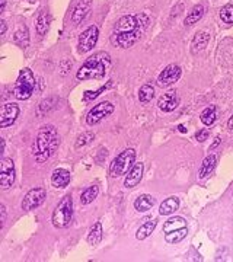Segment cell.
Wrapping results in <instances>:
<instances>
[{
	"mask_svg": "<svg viewBox=\"0 0 233 262\" xmlns=\"http://www.w3.org/2000/svg\"><path fill=\"white\" fill-rule=\"evenodd\" d=\"M149 25V18L141 13L137 16H123L114 28V44L128 48L140 38Z\"/></svg>",
	"mask_w": 233,
	"mask_h": 262,
	"instance_id": "1",
	"label": "cell"
},
{
	"mask_svg": "<svg viewBox=\"0 0 233 262\" xmlns=\"http://www.w3.org/2000/svg\"><path fill=\"white\" fill-rule=\"evenodd\" d=\"M57 147H59L57 130L53 126H44L38 131L37 138L32 144V156L38 163H43L48 157L53 156Z\"/></svg>",
	"mask_w": 233,
	"mask_h": 262,
	"instance_id": "2",
	"label": "cell"
},
{
	"mask_svg": "<svg viewBox=\"0 0 233 262\" xmlns=\"http://www.w3.org/2000/svg\"><path fill=\"white\" fill-rule=\"evenodd\" d=\"M109 66V55L105 52H99L88 59L85 64L77 70L76 77L79 80H88V79H101L106 73V69Z\"/></svg>",
	"mask_w": 233,
	"mask_h": 262,
	"instance_id": "3",
	"label": "cell"
},
{
	"mask_svg": "<svg viewBox=\"0 0 233 262\" xmlns=\"http://www.w3.org/2000/svg\"><path fill=\"white\" fill-rule=\"evenodd\" d=\"M134 160H136V150L134 149H126L112 160V163L109 166V175L112 178L127 175L131 168L134 166Z\"/></svg>",
	"mask_w": 233,
	"mask_h": 262,
	"instance_id": "4",
	"label": "cell"
},
{
	"mask_svg": "<svg viewBox=\"0 0 233 262\" xmlns=\"http://www.w3.org/2000/svg\"><path fill=\"white\" fill-rule=\"evenodd\" d=\"M72 216H73V199H72V195H66L57 204L51 221L57 229H63L70 224Z\"/></svg>",
	"mask_w": 233,
	"mask_h": 262,
	"instance_id": "5",
	"label": "cell"
},
{
	"mask_svg": "<svg viewBox=\"0 0 233 262\" xmlns=\"http://www.w3.org/2000/svg\"><path fill=\"white\" fill-rule=\"evenodd\" d=\"M35 91V77L30 69H23L19 73V77L13 88L15 98L19 101H26L31 98V95Z\"/></svg>",
	"mask_w": 233,
	"mask_h": 262,
	"instance_id": "6",
	"label": "cell"
},
{
	"mask_svg": "<svg viewBox=\"0 0 233 262\" xmlns=\"http://www.w3.org/2000/svg\"><path fill=\"white\" fill-rule=\"evenodd\" d=\"M114 112V105L111 102H101V104L95 105L86 115V123L88 126H95L99 121H102L105 117L111 115Z\"/></svg>",
	"mask_w": 233,
	"mask_h": 262,
	"instance_id": "7",
	"label": "cell"
},
{
	"mask_svg": "<svg viewBox=\"0 0 233 262\" xmlns=\"http://www.w3.org/2000/svg\"><path fill=\"white\" fill-rule=\"evenodd\" d=\"M98 26L92 25L89 26L86 31H83L79 37V51L80 52H88L91 51L94 47H95L96 41H98Z\"/></svg>",
	"mask_w": 233,
	"mask_h": 262,
	"instance_id": "8",
	"label": "cell"
},
{
	"mask_svg": "<svg viewBox=\"0 0 233 262\" xmlns=\"http://www.w3.org/2000/svg\"><path fill=\"white\" fill-rule=\"evenodd\" d=\"M45 195H47V192H45V189L44 188L31 189V191L25 195L23 201H22V209L25 210V211H30V210L40 207L44 202V199H45Z\"/></svg>",
	"mask_w": 233,
	"mask_h": 262,
	"instance_id": "9",
	"label": "cell"
},
{
	"mask_svg": "<svg viewBox=\"0 0 233 262\" xmlns=\"http://www.w3.org/2000/svg\"><path fill=\"white\" fill-rule=\"evenodd\" d=\"M0 182H2V188L8 189L11 188L15 182V165L12 159H2V175H0Z\"/></svg>",
	"mask_w": 233,
	"mask_h": 262,
	"instance_id": "10",
	"label": "cell"
},
{
	"mask_svg": "<svg viewBox=\"0 0 233 262\" xmlns=\"http://www.w3.org/2000/svg\"><path fill=\"white\" fill-rule=\"evenodd\" d=\"M181 77V67L177 64H169L168 67H165V70L159 74L158 77V83L159 86H169L175 83Z\"/></svg>",
	"mask_w": 233,
	"mask_h": 262,
	"instance_id": "11",
	"label": "cell"
},
{
	"mask_svg": "<svg viewBox=\"0 0 233 262\" xmlns=\"http://www.w3.org/2000/svg\"><path fill=\"white\" fill-rule=\"evenodd\" d=\"M19 115V108L16 104H5L2 108V128L12 126Z\"/></svg>",
	"mask_w": 233,
	"mask_h": 262,
	"instance_id": "12",
	"label": "cell"
},
{
	"mask_svg": "<svg viewBox=\"0 0 233 262\" xmlns=\"http://www.w3.org/2000/svg\"><path fill=\"white\" fill-rule=\"evenodd\" d=\"M143 163H134V166L127 173L126 181H124V187L126 188H134L136 185L140 184V181L143 178Z\"/></svg>",
	"mask_w": 233,
	"mask_h": 262,
	"instance_id": "13",
	"label": "cell"
},
{
	"mask_svg": "<svg viewBox=\"0 0 233 262\" xmlns=\"http://www.w3.org/2000/svg\"><path fill=\"white\" fill-rule=\"evenodd\" d=\"M178 105H180V96L177 95V92H173V91L165 94L159 99V108L162 111H165V112L173 111Z\"/></svg>",
	"mask_w": 233,
	"mask_h": 262,
	"instance_id": "14",
	"label": "cell"
},
{
	"mask_svg": "<svg viewBox=\"0 0 233 262\" xmlns=\"http://www.w3.org/2000/svg\"><path fill=\"white\" fill-rule=\"evenodd\" d=\"M70 182V172L67 169L57 168L51 175V184L55 188H64Z\"/></svg>",
	"mask_w": 233,
	"mask_h": 262,
	"instance_id": "15",
	"label": "cell"
},
{
	"mask_svg": "<svg viewBox=\"0 0 233 262\" xmlns=\"http://www.w3.org/2000/svg\"><path fill=\"white\" fill-rule=\"evenodd\" d=\"M155 206V198L149 194H143L140 195L136 201H134V209L140 211V213H146L149 210Z\"/></svg>",
	"mask_w": 233,
	"mask_h": 262,
	"instance_id": "16",
	"label": "cell"
},
{
	"mask_svg": "<svg viewBox=\"0 0 233 262\" xmlns=\"http://www.w3.org/2000/svg\"><path fill=\"white\" fill-rule=\"evenodd\" d=\"M216 162H217V159H216L214 155H209V156L206 157L202 160L201 168H200V172H198V178L202 179L206 178V177H209L214 170V168H216Z\"/></svg>",
	"mask_w": 233,
	"mask_h": 262,
	"instance_id": "17",
	"label": "cell"
},
{
	"mask_svg": "<svg viewBox=\"0 0 233 262\" xmlns=\"http://www.w3.org/2000/svg\"><path fill=\"white\" fill-rule=\"evenodd\" d=\"M89 8H91V2L89 0H82L76 6V9L73 12V16H72V19H73L76 25L80 21H83V18H85L86 15H88V12H89Z\"/></svg>",
	"mask_w": 233,
	"mask_h": 262,
	"instance_id": "18",
	"label": "cell"
},
{
	"mask_svg": "<svg viewBox=\"0 0 233 262\" xmlns=\"http://www.w3.org/2000/svg\"><path fill=\"white\" fill-rule=\"evenodd\" d=\"M178 207H180V201H178V198L169 197V198H166L162 204H160L159 213L162 216H168V214H172L173 211H177Z\"/></svg>",
	"mask_w": 233,
	"mask_h": 262,
	"instance_id": "19",
	"label": "cell"
},
{
	"mask_svg": "<svg viewBox=\"0 0 233 262\" xmlns=\"http://www.w3.org/2000/svg\"><path fill=\"white\" fill-rule=\"evenodd\" d=\"M210 40V35L207 34V32H198L195 37H194V40H192V52H198L204 50L206 47H207V42Z\"/></svg>",
	"mask_w": 233,
	"mask_h": 262,
	"instance_id": "20",
	"label": "cell"
},
{
	"mask_svg": "<svg viewBox=\"0 0 233 262\" xmlns=\"http://www.w3.org/2000/svg\"><path fill=\"white\" fill-rule=\"evenodd\" d=\"M200 118H201V123L204 126H212V124H214V121L217 120V108L214 105L207 106L201 112Z\"/></svg>",
	"mask_w": 233,
	"mask_h": 262,
	"instance_id": "21",
	"label": "cell"
},
{
	"mask_svg": "<svg viewBox=\"0 0 233 262\" xmlns=\"http://www.w3.org/2000/svg\"><path fill=\"white\" fill-rule=\"evenodd\" d=\"M156 226H158V220H152V221H148V223H144V224H141L140 227H138L137 230V239L138 241H143V239H146L149 238L153 230L156 229Z\"/></svg>",
	"mask_w": 233,
	"mask_h": 262,
	"instance_id": "22",
	"label": "cell"
},
{
	"mask_svg": "<svg viewBox=\"0 0 233 262\" xmlns=\"http://www.w3.org/2000/svg\"><path fill=\"white\" fill-rule=\"evenodd\" d=\"M184 227H187V221L184 220L182 217H172V219H169V220L165 223L163 231L165 233H169V231L180 230V229H184Z\"/></svg>",
	"mask_w": 233,
	"mask_h": 262,
	"instance_id": "23",
	"label": "cell"
},
{
	"mask_svg": "<svg viewBox=\"0 0 233 262\" xmlns=\"http://www.w3.org/2000/svg\"><path fill=\"white\" fill-rule=\"evenodd\" d=\"M204 15V6L202 5H197L192 8V11L188 13V16L185 18V25H194L195 22H198Z\"/></svg>",
	"mask_w": 233,
	"mask_h": 262,
	"instance_id": "24",
	"label": "cell"
},
{
	"mask_svg": "<svg viewBox=\"0 0 233 262\" xmlns=\"http://www.w3.org/2000/svg\"><path fill=\"white\" fill-rule=\"evenodd\" d=\"M155 98V89L150 84H143L138 91V99L143 104H149Z\"/></svg>",
	"mask_w": 233,
	"mask_h": 262,
	"instance_id": "25",
	"label": "cell"
},
{
	"mask_svg": "<svg viewBox=\"0 0 233 262\" xmlns=\"http://www.w3.org/2000/svg\"><path fill=\"white\" fill-rule=\"evenodd\" d=\"M187 233H188V227H184V229H180V230H173L166 233L165 239H166L168 243H180L181 241H184L187 238Z\"/></svg>",
	"mask_w": 233,
	"mask_h": 262,
	"instance_id": "26",
	"label": "cell"
},
{
	"mask_svg": "<svg viewBox=\"0 0 233 262\" xmlns=\"http://www.w3.org/2000/svg\"><path fill=\"white\" fill-rule=\"evenodd\" d=\"M15 42L22 47V48H26L28 44H30V32H28V28L22 26L21 30H18L16 34H15Z\"/></svg>",
	"mask_w": 233,
	"mask_h": 262,
	"instance_id": "27",
	"label": "cell"
},
{
	"mask_svg": "<svg viewBox=\"0 0 233 262\" xmlns=\"http://www.w3.org/2000/svg\"><path fill=\"white\" fill-rule=\"evenodd\" d=\"M98 194H99V188L96 187V185H92V187H89L88 189H85L83 192H82V195H80V202L82 204H91L94 199L98 197Z\"/></svg>",
	"mask_w": 233,
	"mask_h": 262,
	"instance_id": "28",
	"label": "cell"
},
{
	"mask_svg": "<svg viewBox=\"0 0 233 262\" xmlns=\"http://www.w3.org/2000/svg\"><path fill=\"white\" fill-rule=\"evenodd\" d=\"M101 239H102V226H101V223H96L89 231L88 242H89V245H98L101 242Z\"/></svg>",
	"mask_w": 233,
	"mask_h": 262,
	"instance_id": "29",
	"label": "cell"
},
{
	"mask_svg": "<svg viewBox=\"0 0 233 262\" xmlns=\"http://www.w3.org/2000/svg\"><path fill=\"white\" fill-rule=\"evenodd\" d=\"M48 22H50V16L45 13V12H43L40 16H38V19H37V32L40 34V35H44L45 32H47V30H48Z\"/></svg>",
	"mask_w": 233,
	"mask_h": 262,
	"instance_id": "30",
	"label": "cell"
},
{
	"mask_svg": "<svg viewBox=\"0 0 233 262\" xmlns=\"http://www.w3.org/2000/svg\"><path fill=\"white\" fill-rule=\"evenodd\" d=\"M220 18L224 23H233V5H226L220 11Z\"/></svg>",
	"mask_w": 233,
	"mask_h": 262,
	"instance_id": "31",
	"label": "cell"
},
{
	"mask_svg": "<svg viewBox=\"0 0 233 262\" xmlns=\"http://www.w3.org/2000/svg\"><path fill=\"white\" fill-rule=\"evenodd\" d=\"M109 86H111V83L108 84V86H102V88H101L99 91H96V92H86L85 98H83V99H85V101H91V99H94V98H96V96L101 94L102 91H105V89H108Z\"/></svg>",
	"mask_w": 233,
	"mask_h": 262,
	"instance_id": "32",
	"label": "cell"
},
{
	"mask_svg": "<svg viewBox=\"0 0 233 262\" xmlns=\"http://www.w3.org/2000/svg\"><path fill=\"white\" fill-rule=\"evenodd\" d=\"M88 138H94V134H92V133H85L83 136L79 137V141L76 143V147H80L82 144H86V143H89L91 140H88Z\"/></svg>",
	"mask_w": 233,
	"mask_h": 262,
	"instance_id": "33",
	"label": "cell"
},
{
	"mask_svg": "<svg viewBox=\"0 0 233 262\" xmlns=\"http://www.w3.org/2000/svg\"><path fill=\"white\" fill-rule=\"evenodd\" d=\"M209 134H210V133H209V130H206V128H204V130H200V131L195 134V138H197V141H204V140H207V138H209Z\"/></svg>",
	"mask_w": 233,
	"mask_h": 262,
	"instance_id": "34",
	"label": "cell"
},
{
	"mask_svg": "<svg viewBox=\"0 0 233 262\" xmlns=\"http://www.w3.org/2000/svg\"><path fill=\"white\" fill-rule=\"evenodd\" d=\"M2 217H0V226H3L5 224V220H6V207L5 206H2Z\"/></svg>",
	"mask_w": 233,
	"mask_h": 262,
	"instance_id": "35",
	"label": "cell"
},
{
	"mask_svg": "<svg viewBox=\"0 0 233 262\" xmlns=\"http://www.w3.org/2000/svg\"><path fill=\"white\" fill-rule=\"evenodd\" d=\"M0 32H2V35L6 32V22L5 21H2V26H0Z\"/></svg>",
	"mask_w": 233,
	"mask_h": 262,
	"instance_id": "36",
	"label": "cell"
},
{
	"mask_svg": "<svg viewBox=\"0 0 233 262\" xmlns=\"http://www.w3.org/2000/svg\"><path fill=\"white\" fill-rule=\"evenodd\" d=\"M0 152L3 153L5 152V140L2 138V141H0Z\"/></svg>",
	"mask_w": 233,
	"mask_h": 262,
	"instance_id": "37",
	"label": "cell"
},
{
	"mask_svg": "<svg viewBox=\"0 0 233 262\" xmlns=\"http://www.w3.org/2000/svg\"><path fill=\"white\" fill-rule=\"evenodd\" d=\"M227 127H229V128L233 131V115L230 117V120H229V123H227Z\"/></svg>",
	"mask_w": 233,
	"mask_h": 262,
	"instance_id": "38",
	"label": "cell"
},
{
	"mask_svg": "<svg viewBox=\"0 0 233 262\" xmlns=\"http://www.w3.org/2000/svg\"><path fill=\"white\" fill-rule=\"evenodd\" d=\"M219 143H220V138H219V137H217V138H216V141H214V144H213V146L210 147V150H213V149H214V147L217 146V144H219Z\"/></svg>",
	"mask_w": 233,
	"mask_h": 262,
	"instance_id": "39",
	"label": "cell"
},
{
	"mask_svg": "<svg viewBox=\"0 0 233 262\" xmlns=\"http://www.w3.org/2000/svg\"><path fill=\"white\" fill-rule=\"evenodd\" d=\"M5 6H6V0H0V9L2 11L5 9Z\"/></svg>",
	"mask_w": 233,
	"mask_h": 262,
	"instance_id": "40",
	"label": "cell"
},
{
	"mask_svg": "<svg viewBox=\"0 0 233 262\" xmlns=\"http://www.w3.org/2000/svg\"><path fill=\"white\" fill-rule=\"evenodd\" d=\"M178 128H180L181 133H185V128H184V126H180V127H178Z\"/></svg>",
	"mask_w": 233,
	"mask_h": 262,
	"instance_id": "41",
	"label": "cell"
}]
</instances>
